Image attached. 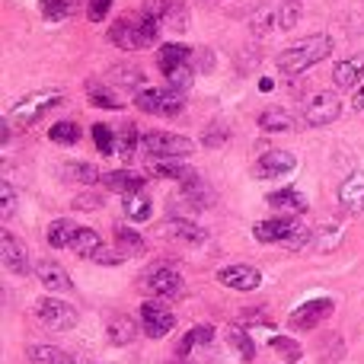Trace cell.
<instances>
[{
    "instance_id": "obj_1",
    "label": "cell",
    "mask_w": 364,
    "mask_h": 364,
    "mask_svg": "<svg viewBox=\"0 0 364 364\" xmlns=\"http://www.w3.org/2000/svg\"><path fill=\"white\" fill-rule=\"evenodd\" d=\"M333 48H336V42H333V36H326V32L307 36V38H301L297 45H291V48H284L282 55H278V70H282L284 77H297L307 68H314V64L326 61V58L333 55Z\"/></svg>"
},
{
    "instance_id": "obj_2",
    "label": "cell",
    "mask_w": 364,
    "mask_h": 364,
    "mask_svg": "<svg viewBox=\"0 0 364 364\" xmlns=\"http://www.w3.org/2000/svg\"><path fill=\"white\" fill-rule=\"evenodd\" d=\"M160 19L154 16H122L112 23L109 29V42L122 51H141V48H151L154 42L160 38Z\"/></svg>"
},
{
    "instance_id": "obj_3",
    "label": "cell",
    "mask_w": 364,
    "mask_h": 364,
    "mask_svg": "<svg viewBox=\"0 0 364 364\" xmlns=\"http://www.w3.org/2000/svg\"><path fill=\"white\" fill-rule=\"evenodd\" d=\"M252 237H256L259 243H282V246H288V250H301V246L314 243V230H310L301 218H291V214L259 220V224L252 227Z\"/></svg>"
},
{
    "instance_id": "obj_4",
    "label": "cell",
    "mask_w": 364,
    "mask_h": 364,
    "mask_svg": "<svg viewBox=\"0 0 364 364\" xmlns=\"http://www.w3.org/2000/svg\"><path fill=\"white\" fill-rule=\"evenodd\" d=\"M134 106L147 115H179L186 109V96L182 90H138L134 93Z\"/></svg>"
},
{
    "instance_id": "obj_5",
    "label": "cell",
    "mask_w": 364,
    "mask_h": 364,
    "mask_svg": "<svg viewBox=\"0 0 364 364\" xmlns=\"http://www.w3.org/2000/svg\"><path fill=\"white\" fill-rule=\"evenodd\" d=\"M58 102H61V90H38V93H29L26 100H19L16 106L10 109V122H16V125H32V122H38L51 106H58Z\"/></svg>"
},
{
    "instance_id": "obj_6",
    "label": "cell",
    "mask_w": 364,
    "mask_h": 364,
    "mask_svg": "<svg viewBox=\"0 0 364 364\" xmlns=\"http://www.w3.org/2000/svg\"><path fill=\"white\" fill-rule=\"evenodd\" d=\"M339 115H342V100L333 90H320V93H314L307 100V106H304V125L326 128V125H333Z\"/></svg>"
},
{
    "instance_id": "obj_7",
    "label": "cell",
    "mask_w": 364,
    "mask_h": 364,
    "mask_svg": "<svg viewBox=\"0 0 364 364\" xmlns=\"http://www.w3.org/2000/svg\"><path fill=\"white\" fill-rule=\"evenodd\" d=\"M141 144L151 157H170V160H179V157H188L195 151V144L182 134H173V132H147L141 134Z\"/></svg>"
},
{
    "instance_id": "obj_8",
    "label": "cell",
    "mask_w": 364,
    "mask_h": 364,
    "mask_svg": "<svg viewBox=\"0 0 364 364\" xmlns=\"http://www.w3.org/2000/svg\"><path fill=\"white\" fill-rule=\"evenodd\" d=\"M36 316H38V323H45L48 329H58V333L77 326V307L58 301V297H42L36 304Z\"/></svg>"
},
{
    "instance_id": "obj_9",
    "label": "cell",
    "mask_w": 364,
    "mask_h": 364,
    "mask_svg": "<svg viewBox=\"0 0 364 364\" xmlns=\"http://www.w3.org/2000/svg\"><path fill=\"white\" fill-rule=\"evenodd\" d=\"M147 291H154V297L176 301V297L186 294V278L170 265H157L154 272H147Z\"/></svg>"
},
{
    "instance_id": "obj_10",
    "label": "cell",
    "mask_w": 364,
    "mask_h": 364,
    "mask_svg": "<svg viewBox=\"0 0 364 364\" xmlns=\"http://www.w3.org/2000/svg\"><path fill=\"white\" fill-rule=\"evenodd\" d=\"M141 326H144V333L151 336V339H164V336L176 326V316H173L164 304L147 301L144 307H141Z\"/></svg>"
},
{
    "instance_id": "obj_11",
    "label": "cell",
    "mask_w": 364,
    "mask_h": 364,
    "mask_svg": "<svg viewBox=\"0 0 364 364\" xmlns=\"http://www.w3.org/2000/svg\"><path fill=\"white\" fill-rule=\"evenodd\" d=\"M329 314H333V301H329V297H316V301H307V304H301V307H294L288 323L294 329H314V326H320Z\"/></svg>"
},
{
    "instance_id": "obj_12",
    "label": "cell",
    "mask_w": 364,
    "mask_h": 364,
    "mask_svg": "<svg viewBox=\"0 0 364 364\" xmlns=\"http://www.w3.org/2000/svg\"><path fill=\"white\" fill-rule=\"evenodd\" d=\"M218 282L233 291H256L262 284V272L252 265H224L218 269Z\"/></svg>"
},
{
    "instance_id": "obj_13",
    "label": "cell",
    "mask_w": 364,
    "mask_h": 364,
    "mask_svg": "<svg viewBox=\"0 0 364 364\" xmlns=\"http://www.w3.org/2000/svg\"><path fill=\"white\" fill-rule=\"evenodd\" d=\"M297 166V157L291 151H269L256 160V179H282Z\"/></svg>"
},
{
    "instance_id": "obj_14",
    "label": "cell",
    "mask_w": 364,
    "mask_h": 364,
    "mask_svg": "<svg viewBox=\"0 0 364 364\" xmlns=\"http://www.w3.org/2000/svg\"><path fill=\"white\" fill-rule=\"evenodd\" d=\"M0 259L13 275H29V256H26V246L13 237L10 230H0Z\"/></svg>"
},
{
    "instance_id": "obj_15",
    "label": "cell",
    "mask_w": 364,
    "mask_h": 364,
    "mask_svg": "<svg viewBox=\"0 0 364 364\" xmlns=\"http://www.w3.org/2000/svg\"><path fill=\"white\" fill-rule=\"evenodd\" d=\"M36 275H38V282H42V288H48L51 294H70V291H74L70 275L58 262H51V259H42V262L36 265Z\"/></svg>"
},
{
    "instance_id": "obj_16",
    "label": "cell",
    "mask_w": 364,
    "mask_h": 364,
    "mask_svg": "<svg viewBox=\"0 0 364 364\" xmlns=\"http://www.w3.org/2000/svg\"><path fill=\"white\" fill-rule=\"evenodd\" d=\"M333 80L339 90H355L358 83H364V51L358 55L346 58V61H339L333 68Z\"/></svg>"
},
{
    "instance_id": "obj_17",
    "label": "cell",
    "mask_w": 364,
    "mask_h": 364,
    "mask_svg": "<svg viewBox=\"0 0 364 364\" xmlns=\"http://www.w3.org/2000/svg\"><path fill=\"white\" fill-rule=\"evenodd\" d=\"M339 205L348 214H364V170L352 173L346 182L339 186Z\"/></svg>"
},
{
    "instance_id": "obj_18",
    "label": "cell",
    "mask_w": 364,
    "mask_h": 364,
    "mask_svg": "<svg viewBox=\"0 0 364 364\" xmlns=\"http://www.w3.org/2000/svg\"><path fill=\"white\" fill-rule=\"evenodd\" d=\"M269 208L282 214H291V218H301L307 211V195H301L297 188H278V192H269Z\"/></svg>"
},
{
    "instance_id": "obj_19",
    "label": "cell",
    "mask_w": 364,
    "mask_h": 364,
    "mask_svg": "<svg viewBox=\"0 0 364 364\" xmlns=\"http://www.w3.org/2000/svg\"><path fill=\"white\" fill-rule=\"evenodd\" d=\"M147 173L157 179H176L179 186L188 179H195V170H188L186 164H179V160H170V157H151V164H147Z\"/></svg>"
},
{
    "instance_id": "obj_20",
    "label": "cell",
    "mask_w": 364,
    "mask_h": 364,
    "mask_svg": "<svg viewBox=\"0 0 364 364\" xmlns=\"http://www.w3.org/2000/svg\"><path fill=\"white\" fill-rule=\"evenodd\" d=\"M164 233L173 240H182V243H192V246H201L208 243V230H201L198 224H192V220H182V218H170L164 224Z\"/></svg>"
},
{
    "instance_id": "obj_21",
    "label": "cell",
    "mask_w": 364,
    "mask_h": 364,
    "mask_svg": "<svg viewBox=\"0 0 364 364\" xmlns=\"http://www.w3.org/2000/svg\"><path fill=\"white\" fill-rule=\"evenodd\" d=\"M102 186L109 192H119V195H132V192H141L144 188V179L138 173H128V170H109L102 173Z\"/></svg>"
},
{
    "instance_id": "obj_22",
    "label": "cell",
    "mask_w": 364,
    "mask_h": 364,
    "mask_svg": "<svg viewBox=\"0 0 364 364\" xmlns=\"http://www.w3.org/2000/svg\"><path fill=\"white\" fill-rule=\"evenodd\" d=\"M106 333L115 346H132L134 336H138V323H134L128 314H115V316H109Z\"/></svg>"
},
{
    "instance_id": "obj_23",
    "label": "cell",
    "mask_w": 364,
    "mask_h": 364,
    "mask_svg": "<svg viewBox=\"0 0 364 364\" xmlns=\"http://www.w3.org/2000/svg\"><path fill=\"white\" fill-rule=\"evenodd\" d=\"M102 246H106L102 243V237L96 230H90V227H77L74 240H70V250H74L80 259H90V262L96 259V252H100Z\"/></svg>"
},
{
    "instance_id": "obj_24",
    "label": "cell",
    "mask_w": 364,
    "mask_h": 364,
    "mask_svg": "<svg viewBox=\"0 0 364 364\" xmlns=\"http://www.w3.org/2000/svg\"><path fill=\"white\" fill-rule=\"evenodd\" d=\"M188 61H192V48H188V45L170 42V45H160V51H157V68L164 70V74H170L173 68L188 64Z\"/></svg>"
},
{
    "instance_id": "obj_25",
    "label": "cell",
    "mask_w": 364,
    "mask_h": 364,
    "mask_svg": "<svg viewBox=\"0 0 364 364\" xmlns=\"http://www.w3.org/2000/svg\"><path fill=\"white\" fill-rule=\"evenodd\" d=\"M74 233H77V224H74V220H70V218H58V220H51V227H48V233H45V240H48L51 250H64V246L70 250V240H74Z\"/></svg>"
},
{
    "instance_id": "obj_26",
    "label": "cell",
    "mask_w": 364,
    "mask_h": 364,
    "mask_svg": "<svg viewBox=\"0 0 364 364\" xmlns=\"http://www.w3.org/2000/svg\"><path fill=\"white\" fill-rule=\"evenodd\" d=\"M122 198H125L128 220H134V224H141V220H151L154 205H151V198H147L144 188H141V192H132V195H122Z\"/></svg>"
},
{
    "instance_id": "obj_27",
    "label": "cell",
    "mask_w": 364,
    "mask_h": 364,
    "mask_svg": "<svg viewBox=\"0 0 364 364\" xmlns=\"http://www.w3.org/2000/svg\"><path fill=\"white\" fill-rule=\"evenodd\" d=\"M259 128L272 132V134H282V132L294 128V119H291V112H284V109H265V112L259 115Z\"/></svg>"
},
{
    "instance_id": "obj_28",
    "label": "cell",
    "mask_w": 364,
    "mask_h": 364,
    "mask_svg": "<svg viewBox=\"0 0 364 364\" xmlns=\"http://www.w3.org/2000/svg\"><path fill=\"white\" fill-rule=\"evenodd\" d=\"M115 243H119V252H125V256H141V252H144L141 233L125 224H115Z\"/></svg>"
},
{
    "instance_id": "obj_29",
    "label": "cell",
    "mask_w": 364,
    "mask_h": 364,
    "mask_svg": "<svg viewBox=\"0 0 364 364\" xmlns=\"http://www.w3.org/2000/svg\"><path fill=\"white\" fill-rule=\"evenodd\" d=\"M214 339V326H195V329H188L186 336L179 339V346H176V355L179 358H186L192 348H198V346H208V342Z\"/></svg>"
},
{
    "instance_id": "obj_30",
    "label": "cell",
    "mask_w": 364,
    "mask_h": 364,
    "mask_svg": "<svg viewBox=\"0 0 364 364\" xmlns=\"http://www.w3.org/2000/svg\"><path fill=\"white\" fill-rule=\"evenodd\" d=\"M29 358H32V364H77L58 346H29Z\"/></svg>"
},
{
    "instance_id": "obj_31",
    "label": "cell",
    "mask_w": 364,
    "mask_h": 364,
    "mask_svg": "<svg viewBox=\"0 0 364 364\" xmlns=\"http://www.w3.org/2000/svg\"><path fill=\"white\" fill-rule=\"evenodd\" d=\"M182 195H186V201H188V205H195V208L214 205V192H211V188H208L198 176L188 179V182H182Z\"/></svg>"
},
{
    "instance_id": "obj_32",
    "label": "cell",
    "mask_w": 364,
    "mask_h": 364,
    "mask_svg": "<svg viewBox=\"0 0 364 364\" xmlns=\"http://www.w3.org/2000/svg\"><path fill=\"white\" fill-rule=\"evenodd\" d=\"M227 342L243 361H256V342L250 339V333H243L240 326H230L227 329Z\"/></svg>"
},
{
    "instance_id": "obj_33",
    "label": "cell",
    "mask_w": 364,
    "mask_h": 364,
    "mask_svg": "<svg viewBox=\"0 0 364 364\" xmlns=\"http://www.w3.org/2000/svg\"><path fill=\"white\" fill-rule=\"evenodd\" d=\"M301 23V4L297 0H284L282 6H275V29L288 32Z\"/></svg>"
},
{
    "instance_id": "obj_34",
    "label": "cell",
    "mask_w": 364,
    "mask_h": 364,
    "mask_svg": "<svg viewBox=\"0 0 364 364\" xmlns=\"http://www.w3.org/2000/svg\"><path fill=\"white\" fill-rule=\"evenodd\" d=\"M48 138L61 147H74L77 141H80V125H77V122H55L51 132H48Z\"/></svg>"
},
{
    "instance_id": "obj_35",
    "label": "cell",
    "mask_w": 364,
    "mask_h": 364,
    "mask_svg": "<svg viewBox=\"0 0 364 364\" xmlns=\"http://www.w3.org/2000/svg\"><path fill=\"white\" fill-rule=\"evenodd\" d=\"M87 96H90V102H93V106H100V109H122L119 96H112V90L100 87V83H93V80L87 83Z\"/></svg>"
},
{
    "instance_id": "obj_36",
    "label": "cell",
    "mask_w": 364,
    "mask_h": 364,
    "mask_svg": "<svg viewBox=\"0 0 364 364\" xmlns=\"http://www.w3.org/2000/svg\"><path fill=\"white\" fill-rule=\"evenodd\" d=\"M269 346L275 348V352L282 355V361H288V364L301 361V355H304V348L297 346L294 339H288V336H272V342H269Z\"/></svg>"
},
{
    "instance_id": "obj_37",
    "label": "cell",
    "mask_w": 364,
    "mask_h": 364,
    "mask_svg": "<svg viewBox=\"0 0 364 364\" xmlns=\"http://www.w3.org/2000/svg\"><path fill=\"white\" fill-rule=\"evenodd\" d=\"M38 4H42L45 19H51V23H58V19H64V16H70V13H74L77 0H38Z\"/></svg>"
},
{
    "instance_id": "obj_38",
    "label": "cell",
    "mask_w": 364,
    "mask_h": 364,
    "mask_svg": "<svg viewBox=\"0 0 364 364\" xmlns=\"http://www.w3.org/2000/svg\"><path fill=\"white\" fill-rule=\"evenodd\" d=\"M115 138H119V134H112V128L109 125H102V122H96L93 125V141H96V151L100 154H106V157L109 154H115V144H119Z\"/></svg>"
},
{
    "instance_id": "obj_39",
    "label": "cell",
    "mask_w": 364,
    "mask_h": 364,
    "mask_svg": "<svg viewBox=\"0 0 364 364\" xmlns=\"http://www.w3.org/2000/svg\"><path fill=\"white\" fill-rule=\"evenodd\" d=\"M68 176L77 179L80 186H96V182H102V173L96 170L93 164H70L68 166Z\"/></svg>"
},
{
    "instance_id": "obj_40",
    "label": "cell",
    "mask_w": 364,
    "mask_h": 364,
    "mask_svg": "<svg viewBox=\"0 0 364 364\" xmlns=\"http://www.w3.org/2000/svg\"><path fill=\"white\" fill-rule=\"evenodd\" d=\"M134 147H138V128H134L132 122H128V125L122 128V134H119V144H115V151H119L125 160H132Z\"/></svg>"
},
{
    "instance_id": "obj_41",
    "label": "cell",
    "mask_w": 364,
    "mask_h": 364,
    "mask_svg": "<svg viewBox=\"0 0 364 364\" xmlns=\"http://www.w3.org/2000/svg\"><path fill=\"white\" fill-rule=\"evenodd\" d=\"M112 80H119V87H125V90H138L144 83V74L138 68H115Z\"/></svg>"
},
{
    "instance_id": "obj_42",
    "label": "cell",
    "mask_w": 364,
    "mask_h": 364,
    "mask_svg": "<svg viewBox=\"0 0 364 364\" xmlns=\"http://www.w3.org/2000/svg\"><path fill=\"white\" fill-rule=\"evenodd\" d=\"M166 80H170V87L173 90H182V93H186L188 87H192V64H179V68H173L170 74H164Z\"/></svg>"
},
{
    "instance_id": "obj_43",
    "label": "cell",
    "mask_w": 364,
    "mask_h": 364,
    "mask_svg": "<svg viewBox=\"0 0 364 364\" xmlns=\"http://www.w3.org/2000/svg\"><path fill=\"white\" fill-rule=\"evenodd\" d=\"M16 214V188L10 182H0V218L10 220Z\"/></svg>"
},
{
    "instance_id": "obj_44",
    "label": "cell",
    "mask_w": 364,
    "mask_h": 364,
    "mask_svg": "<svg viewBox=\"0 0 364 364\" xmlns=\"http://www.w3.org/2000/svg\"><path fill=\"white\" fill-rule=\"evenodd\" d=\"M227 138H230V132H227L220 122H214V125L205 128V134H201V144H205V147H220Z\"/></svg>"
},
{
    "instance_id": "obj_45",
    "label": "cell",
    "mask_w": 364,
    "mask_h": 364,
    "mask_svg": "<svg viewBox=\"0 0 364 364\" xmlns=\"http://www.w3.org/2000/svg\"><path fill=\"white\" fill-rule=\"evenodd\" d=\"M164 23H170L176 32H182V29H186V26H188V10H186V6H182V4H176V0H173V6H170V13H166V19H164Z\"/></svg>"
},
{
    "instance_id": "obj_46",
    "label": "cell",
    "mask_w": 364,
    "mask_h": 364,
    "mask_svg": "<svg viewBox=\"0 0 364 364\" xmlns=\"http://www.w3.org/2000/svg\"><path fill=\"white\" fill-rule=\"evenodd\" d=\"M170 6H173V0H144V16H154V19H160L164 23L166 19V13H170Z\"/></svg>"
},
{
    "instance_id": "obj_47",
    "label": "cell",
    "mask_w": 364,
    "mask_h": 364,
    "mask_svg": "<svg viewBox=\"0 0 364 364\" xmlns=\"http://www.w3.org/2000/svg\"><path fill=\"white\" fill-rule=\"evenodd\" d=\"M112 10V0H90L87 4V19L90 23H102V16H109Z\"/></svg>"
},
{
    "instance_id": "obj_48",
    "label": "cell",
    "mask_w": 364,
    "mask_h": 364,
    "mask_svg": "<svg viewBox=\"0 0 364 364\" xmlns=\"http://www.w3.org/2000/svg\"><path fill=\"white\" fill-rule=\"evenodd\" d=\"M122 259H125V252H115L112 246H102V250L96 252L93 262H100V265H122Z\"/></svg>"
},
{
    "instance_id": "obj_49",
    "label": "cell",
    "mask_w": 364,
    "mask_h": 364,
    "mask_svg": "<svg viewBox=\"0 0 364 364\" xmlns=\"http://www.w3.org/2000/svg\"><path fill=\"white\" fill-rule=\"evenodd\" d=\"M100 205H102V201H100V198H93V195H87V198H77V201H74L77 211H80V208H100Z\"/></svg>"
},
{
    "instance_id": "obj_50",
    "label": "cell",
    "mask_w": 364,
    "mask_h": 364,
    "mask_svg": "<svg viewBox=\"0 0 364 364\" xmlns=\"http://www.w3.org/2000/svg\"><path fill=\"white\" fill-rule=\"evenodd\" d=\"M355 109H358V112H364V83L358 87V93H355Z\"/></svg>"
},
{
    "instance_id": "obj_51",
    "label": "cell",
    "mask_w": 364,
    "mask_h": 364,
    "mask_svg": "<svg viewBox=\"0 0 364 364\" xmlns=\"http://www.w3.org/2000/svg\"><path fill=\"white\" fill-rule=\"evenodd\" d=\"M173 364H188V361H186V358H179V361H173Z\"/></svg>"
}]
</instances>
